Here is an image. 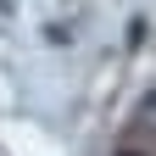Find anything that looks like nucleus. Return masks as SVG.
Segmentation results:
<instances>
[{
    "mask_svg": "<svg viewBox=\"0 0 156 156\" xmlns=\"http://www.w3.org/2000/svg\"><path fill=\"white\" fill-rule=\"evenodd\" d=\"M145 112H151V117H156V89H151V95H145Z\"/></svg>",
    "mask_w": 156,
    "mask_h": 156,
    "instance_id": "obj_1",
    "label": "nucleus"
},
{
    "mask_svg": "<svg viewBox=\"0 0 156 156\" xmlns=\"http://www.w3.org/2000/svg\"><path fill=\"white\" fill-rule=\"evenodd\" d=\"M123 156H140V151H123Z\"/></svg>",
    "mask_w": 156,
    "mask_h": 156,
    "instance_id": "obj_2",
    "label": "nucleus"
}]
</instances>
